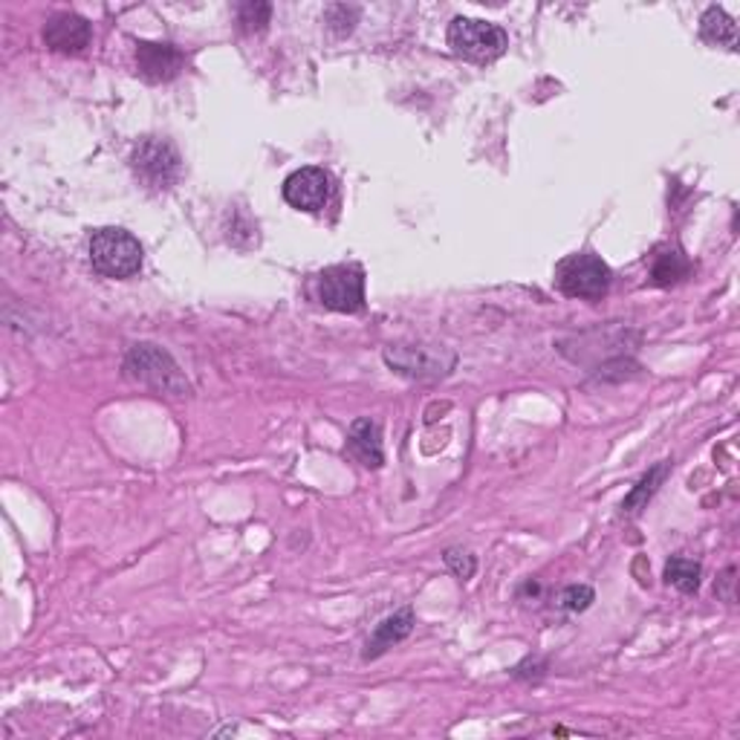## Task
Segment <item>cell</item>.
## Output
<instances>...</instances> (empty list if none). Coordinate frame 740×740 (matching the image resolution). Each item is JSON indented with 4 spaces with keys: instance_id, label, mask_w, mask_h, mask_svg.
Returning a JSON list of instances; mask_svg holds the SVG:
<instances>
[{
    "instance_id": "6da1fadb",
    "label": "cell",
    "mask_w": 740,
    "mask_h": 740,
    "mask_svg": "<svg viewBox=\"0 0 740 740\" xmlns=\"http://www.w3.org/2000/svg\"><path fill=\"white\" fill-rule=\"evenodd\" d=\"M90 263L101 278H134L143 270V244L125 229H96L90 235Z\"/></svg>"
},
{
    "instance_id": "7a4b0ae2",
    "label": "cell",
    "mask_w": 740,
    "mask_h": 740,
    "mask_svg": "<svg viewBox=\"0 0 740 740\" xmlns=\"http://www.w3.org/2000/svg\"><path fill=\"white\" fill-rule=\"evenodd\" d=\"M446 38L452 52L471 64H492L509 47V35L501 26L478 21V17H455L448 24Z\"/></svg>"
},
{
    "instance_id": "3957f363",
    "label": "cell",
    "mask_w": 740,
    "mask_h": 740,
    "mask_svg": "<svg viewBox=\"0 0 740 740\" xmlns=\"http://www.w3.org/2000/svg\"><path fill=\"white\" fill-rule=\"evenodd\" d=\"M125 373L143 385L160 391V394L171 396H185L192 391L188 379L183 377L180 365L171 359V354H165L162 347L157 345H134L125 356Z\"/></svg>"
},
{
    "instance_id": "277c9868",
    "label": "cell",
    "mask_w": 740,
    "mask_h": 740,
    "mask_svg": "<svg viewBox=\"0 0 740 740\" xmlns=\"http://www.w3.org/2000/svg\"><path fill=\"white\" fill-rule=\"evenodd\" d=\"M610 267L599 255L576 252L567 255L555 267V286L567 298H584V301H599L610 289Z\"/></svg>"
},
{
    "instance_id": "5b68a950",
    "label": "cell",
    "mask_w": 740,
    "mask_h": 740,
    "mask_svg": "<svg viewBox=\"0 0 740 740\" xmlns=\"http://www.w3.org/2000/svg\"><path fill=\"white\" fill-rule=\"evenodd\" d=\"M131 169L151 192H169L171 185H177L180 174H183V160H180L177 148L169 139L148 136L131 153Z\"/></svg>"
},
{
    "instance_id": "8992f818",
    "label": "cell",
    "mask_w": 740,
    "mask_h": 740,
    "mask_svg": "<svg viewBox=\"0 0 740 740\" xmlns=\"http://www.w3.org/2000/svg\"><path fill=\"white\" fill-rule=\"evenodd\" d=\"M316 295L328 310L362 312L365 310V270L359 263H336L316 278Z\"/></svg>"
},
{
    "instance_id": "52a82bcc",
    "label": "cell",
    "mask_w": 740,
    "mask_h": 740,
    "mask_svg": "<svg viewBox=\"0 0 740 740\" xmlns=\"http://www.w3.org/2000/svg\"><path fill=\"white\" fill-rule=\"evenodd\" d=\"M333 180L324 169H298L284 180V200L298 211H321L330 202Z\"/></svg>"
},
{
    "instance_id": "ba28073f",
    "label": "cell",
    "mask_w": 740,
    "mask_h": 740,
    "mask_svg": "<svg viewBox=\"0 0 740 740\" xmlns=\"http://www.w3.org/2000/svg\"><path fill=\"white\" fill-rule=\"evenodd\" d=\"M185 67V52L177 50L174 44H136V70L145 82L162 85L177 78Z\"/></svg>"
},
{
    "instance_id": "9c48e42d",
    "label": "cell",
    "mask_w": 740,
    "mask_h": 740,
    "mask_svg": "<svg viewBox=\"0 0 740 740\" xmlns=\"http://www.w3.org/2000/svg\"><path fill=\"white\" fill-rule=\"evenodd\" d=\"M385 362L394 370H399V373H405V377L437 379L446 377L448 368L455 365V359H446V362H443V350H434V347L396 345L385 350Z\"/></svg>"
},
{
    "instance_id": "30bf717a",
    "label": "cell",
    "mask_w": 740,
    "mask_h": 740,
    "mask_svg": "<svg viewBox=\"0 0 740 740\" xmlns=\"http://www.w3.org/2000/svg\"><path fill=\"white\" fill-rule=\"evenodd\" d=\"M92 33L90 24H87L82 15H73V12H59L52 15L44 26V41L47 47L55 52H67V55H76L90 44Z\"/></svg>"
},
{
    "instance_id": "8fae6325",
    "label": "cell",
    "mask_w": 740,
    "mask_h": 740,
    "mask_svg": "<svg viewBox=\"0 0 740 740\" xmlns=\"http://www.w3.org/2000/svg\"><path fill=\"white\" fill-rule=\"evenodd\" d=\"M411 631H414L411 607L396 610L394 616H387V619H382V622L377 625V631H373V637L368 640V648H365V659H377L379 654H385L387 648H394L396 642H403Z\"/></svg>"
},
{
    "instance_id": "7c38bea8",
    "label": "cell",
    "mask_w": 740,
    "mask_h": 740,
    "mask_svg": "<svg viewBox=\"0 0 740 740\" xmlns=\"http://www.w3.org/2000/svg\"><path fill=\"white\" fill-rule=\"evenodd\" d=\"M347 448H350V455L362 460V466L379 469L382 466V431H379V422L356 420L350 425V434H347Z\"/></svg>"
},
{
    "instance_id": "4fadbf2b",
    "label": "cell",
    "mask_w": 740,
    "mask_h": 740,
    "mask_svg": "<svg viewBox=\"0 0 740 740\" xmlns=\"http://www.w3.org/2000/svg\"><path fill=\"white\" fill-rule=\"evenodd\" d=\"M689 272H691L689 258H686L677 246H663V249H656L654 258H651V284L656 286L680 284Z\"/></svg>"
},
{
    "instance_id": "5bb4252c",
    "label": "cell",
    "mask_w": 740,
    "mask_h": 740,
    "mask_svg": "<svg viewBox=\"0 0 740 740\" xmlns=\"http://www.w3.org/2000/svg\"><path fill=\"white\" fill-rule=\"evenodd\" d=\"M700 38L712 47L738 50V24L720 7H708L700 17Z\"/></svg>"
},
{
    "instance_id": "9a60e30c",
    "label": "cell",
    "mask_w": 740,
    "mask_h": 740,
    "mask_svg": "<svg viewBox=\"0 0 740 740\" xmlns=\"http://www.w3.org/2000/svg\"><path fill=\"white\" fill-rule=\"evenodd\" d=\"M700 576H703V567L691 558H682V555H674L671 562L665 564V581L677 588L686 596H694L700 590Z\"/></svg>"
},
{
    "instance_id": "2e32d148",
    "label": "cell",
    "mask_w": 740,
    "mask_h": 740,
    "mask_svg": "<svg viewBox=\"0 0 740 740\" xmlns=\"http://www.w3.org/2000/svg\"><path fill=\"white\" fill-rule=\"evenodd\" d=\"M665 474H668V462H656L654 469L648 471L645 478L637 483V486L631 489V495L625 497V504H622V509L625 513H640L642 506L654 497V492L659 489V483L665 480Z\"/></svg>"
},
{
    "instance_id": "e0dca14e",
    "label": "cell",
    "mask_w": 740,
    "mask_h": 740,
    "mask_svg": "<svg viewBox=\"0 0 740 740\" xmlns=\"http://www.w3.org/2000/svg\"><path fill=\"white\" fill-rule=\"evenodd\" d=\"M272 17L270 3H261V0H246L237 9V24L244 33H263Z\"/></svg>"
},
{
    "instance_id": "ac0fdd59",
    "label": "cell",
    "mask_w": 740,
    "mask_h": 740,
    "mask_svg": "<svg viewBox=\"0 0 740 740\" xmlns=\"http://www.w3.org/2000/svg\"><path fill=\"white\" fill-rule=\"evenodd\" d=\"M593 599H596L593 588H588V584H572V588H567L558 596V605L564 610H570V614H581V610H588L593 605Z\"/></svg>"
},
{
    "instance_id": "d6986e66",
    "label": "cell",
    "mask_w": 740,
    "mask_h": 740,
    "mask_svg": "<svg viewBox=\"0 0 740 740\" xmlns=\"http://www.w3.org/2000/svg\"><path fill=\"white\" fill-rule=\"evenodd\" d=\"M356 21H359V9L345 7V3H336V7L328 9V24L330 29L342 38V35L354 33Z\"/></svg>"
},
{
    "instance_id": "ffe728a7",
    "label": "cell",
    "mask_w": 740,
    "mask_h": 740,
    "mask_svg": "<svg viewBox=\"0 0 740 740\" xmlns=\"http://www.w3.org/2000/svg\"><path fill=\"white\" fill-rule=\"evenodd\" d=\"M446 567L452 572H455L457 579L466 581L474 576V567H478V562H474V555L469 553H460V550H448L446 553Z\"/></svg>"
}]
</instances>
